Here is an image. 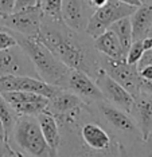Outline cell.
Segmentation results:
<instances>
[{"mask_svg": "<svg viewBox=\"0 0 152 157\" xmlns=\"http://www.w3.org/2000/svg\"><path fill=\"white\" fill-rule=\"evenodd\" d=\"M38 39L69 69L81 70L96 78L101 69V56L96 48L79 36V33L65 23H57L43 16Z\"/></svg>", "mask_w": 152, "mask_h": 157, "instance_id": "1", "label": "cell"}, {"mask_svg": "<svg viewBox=\"0 0 152 157\" xmlns=\"http://www.w3.org/2000/svg\"><path fill=\"white\" fill-rule=\"evenodd\" d=\"M14 35L18 40V44L27 52V55L32 60L38 77L50 85L61 89H67L70 69L55 58V55L38 38H27L18 34Z\"/></svg>", "mask_w": 152, "mask_h": 157, "instance_id": "2", "label": "cell"}, {"mask_svg": "<svg viewBox=\"0 0 152 157\" xmlns=\"http://www.w3.org/2000/svg\"><path fill=\"white\" fill-rule=\"evenodd\" d=\"M11 136L20 149V155L37 157L53 156L35 116H18Z\"/></svg>", "mask_w": 152, "mask_h": 157, "instance_id": "3", "label": "cell"}, {"mask_svg": "<svg viewBox=\"0 0 152 157\" xmlns=\"http://www.w3.org/2000/svg\"><path fill=\"white\" fill-rule=\"evenodd\" d=\"M137 7L128 6L118 0H106L104 6L96 8L89 17L85 33L90 38H96L97 35L106 31L114 22L125 16H131Z\"/></svg>", "mask_w": 152, "mask_h": 157, "instance_id": "4", "label": "cell"}, {"mask_svg": "<svg viewBox=\"0 0 152 157\" xmlns=\"http://www.w3.org/2000/svg\"><path fill=\"white\" fill-rule=\"evenodd\" d=\"M42 20L43 12L41 6L34 4L19 11H14L7 17L2 19V22L14 34L27 38H38Z\"/></svg>", "mask_w": 152, "mask_h": 157, "instance_id": "5", "label": "cell"}, {"mask_svg": "<svg viewBox=\"0 0 152 157\" xmlns=\"http://www.w3.org/2000/svg\"><path fill=\"white\" fill-rule=\"evenodd\" d=\"M101 67L109 75L117 81L124 89H126L135 97L142 90V77L136 65H131L125 59H113L101 56Z\"/></svg>", "mask_w": 152, "mask_h": 157, "instance_id": "6", "label": "cell"}, {"mask_svg": "<svg viewBox=\"0 0 152 157\" xmlns=\"http://www.w3.org/2000/svg\"><path fill=\"white\" fill-rule=\"evenodd\" d=\"M0 75H28L39 78L32 60L19 44L0 50Z\"/></svg>", "mask_w": 152, "mask_h": 157, "instance_id": "7", "label": "cell"}, {"mask_svg": "<svg viewBox=\"0 0 152 157\" xmlns=\"http://www.w3.org/2000/svg\"><path fill=\"white\" fill-rule=\"evenodd\" d=\"M61 87L50 85L41 78L28 75H0V91H31L53 97Z\"/></svg>", "mask_w": 152, "mask_h": 157, "instance_id": "8", "label": "cell"}, {"mask_svg": "<svg viewBox=\"0 0 152 157\" xmlns=\"http://www.w3.org/2000/svg\"><path fill=\"white\" fill-rule=\"evenodd\" d=\"M18 116H35L45 112L49 98L31 91H0Z\"/></svg>", "mask_w": 152, "mask_h": 157, "instance_id": "9", "label": "cell"}, {"mask_svg": "<svg viewBox=\"0 0 152 157\" xmlns=\"http://www.w3.org/2000/svg\"><path fill=\"white\" fill-rule=\"evenodd\" d=\"M94 81L98 85L105 101L110 102L112 105L117 106V108L125 110V112H129L133 102V95L126 89L122 87L117 81H114L102 67L100 69Z\"/></svg>", "mask_w": 152, "mask_h": 157, "instance_id": "10", "label": "cell"}, {"mask_svg": "<svg viewBox=\"0 0 152 157\" xmlns=\"http://www.w3.org/2000/svg\"><path fill=\"white\" fill-rule=\"evenodd\" d=\"M128 113H131V117L136 122L142 140L148 141L152 137V94L140 90L139 94L133 97Z\"/></svg>", "mask_w": 152, "mask_h": 157, "instance_id": "11", "label": "cell"}, {"mask_svg": "<svg viewBox=\"0 0 152 157\" xmlns=\"http://www.w3.org/2000/svg\"><path fill=\"white\" fill-rule=\"evenodd\" d=\"M67 89L73 91L74 94H77L86 103L105 101L102 93H101L98 85L96 83L94 78H92L81 70L70 69Z\"/></svg>", "mask_w": 152, "mask_h": 157, "instance_id": "12", "label": "cell"}, {"mask_svg": "<svg viewBox=\"0 0 152 157\" xmlns=\"http://www.w3.org/2000/svg\"><path fill=\"white\" fill-rule=\"evenodd\" d=\"M90 6L86 0H62V20L69 28L85 33L89 22Z\"/></svg>", "mask_w": 152, "mask_h": 157, "instance_id": "13", "label": "cell"}, {"mask_svg": "<svg viewBox=\"0 0 152 157\" xmlns=\"http://www.w3.org/2000/svg\"><path fill=\"white\" fill-rule=\"evenodd\" d=\"M98 108L102 117L106 120V122L110 124V126L114 128L117 132H121L124 134L140 136L137 125L132 117L128 114V112L112 105L108 101H100Z\"/></svg>", "mask_w": 152, "mask_h": 157, "instance_id": "14", "label": "cell"}, {"mask_svg": "<svg viewBox=\"0 0 152 157\" xmlns=\"http://www.w3.org/2000/svg\"><path fill=\"white\" fill-rule=\"evenodd\" d=\"M81 138L90 151L100 153H112V137L100 125L94 122H86L85 125H82Z\"/></svg>", "mask_w": 152, "mask_h": 157, "instance_id": "15", "label": "cell"}, {"mask_svg": "<svg viewBox=\"0 0 152 157\" xmlns=\"http://www.w3.org/2000/svg\"><path fill=\"white\" fill-rule=\"evenodd\" d=\"M85 103L86 102L82 101L73 91H66V89H59L53 97L49 98V105L46 110L51 113L58 121L67 113H70L71 110L84 106Z\"/></svg>", "mask_w": 152, "mask_h": 157, "instance_id": "16", "label": "cell"}, {"mask_svg": "<svg viewBox=\"0 0 152 157\" xmlns=\"http://www.w3.org/2000/svg\"><path fill=\"white\" fill-rule=\"evenodd\" d=\"M37 118H38L39 126H41L42 134L45 137L46 142H47L53 156H57L58 149L61 146V132H59V125H58L57 118L47 110L39 113Z\"/></svg>", "mask_w": 152, "mask_h": 157, "instance_id": "17", "label": "cell"}, {"mask_svg": "<svg viewBox=\"0 0 152 157\" xmlns=\"http://www.w3.org/2000/svg\"><path fill=\"white\" fill-rule=\"evenodd\" d=\"M93 47L96 48L97 52L102 54L104 56H108V58L125 59V54L122 51L120 40L110 28L93 38Z\"/></svg>", "mask_w": 152, "mask_h": 157, "instance_id": "18", "label": "cell"}, {"mask_svg": "<svg viewBox=\"0 0 152 157\" xmlns=\"http://www.w3.org/2000/svg\"><path fill=\"white\" fill-rule=\"evenodd\" d=\"M132 27V39L140 40L150 35L152 27V4H142L129 16Z\"/></svg>", "mask_w": 152, "mask_h": 157, "instance_id": "19", "label": "cell"}, {"mask_svg": "<svg viewBox=\"0 0 152 157\" xmlns=\"http://www.w3.org/2000/svg\"><path fill=\"white\" fill-rule=\"evenodd\" d=\"M109 28L113 31L116 35H117L118 40H120V43H121L122 51H124V54L126 55V51H128L129 46H131V43L133 42V39H132V27H131L129 16H125V17L118 19L117 22H114Z\"/></svg>", "mask_w": 152, "mask_h": 157, "instance_id": "20", "label": "cell"}, {"mask_svg": "<svg viewBox=\"0 0 152 157\" xmlns=\"http://www.w3.org/2000/svg\"><path fill=\"white\" fill-rule=\"evenodd\" d=\"M0 120H2L3 126H4L7 141H8V144H10L11 133H12L14 125H15L16 120H18V114L15 113V110L11 108V105L7 102V99L3 97L2 93H0Z\"/></svg>", "mask_w": 152, "mask_h": 157, "instance_id": "21", "label": "cell"}, {"mask_svg": "<svg viewBox=\"0 0 152 157\" xmlns=\"http://www.w3.org/2000/svg\"><path fill=\"white\" fill-rule=\"evenodd\" d=\"M46 19L57 23H63L62 20V0H41L39 3Z\"/></svg>", "mask_w": 152, "mask_h": 157, "instance_id": "22", "label": "cell"}, {"mask_svg": "<svg viewBox=\"0 0 152 157\" xmlns=\"http://www.w3.org/2000/svg\"><path fill=\"white\" fill-rule=\"evenodd\" d=\"M144 51H146V50L143 47L142 39H140V40H133L131 43V46H129L128 51H126L125 60L128 63H131V65H136V63L139 62V59L142 58Z\"/></svg>", "mask_w": 152, "mask_h": 157, "instance_id": "23", "label": "cell"}, {"mask_svg": "<svg viewBox=\"0 0 152 157\" xmlns=\"http://www.w3.org/2000/svg\"><path fill=\"white\" fill-rule=\"evenodd\" d=\"M18 44V40L14 34H10L4 30H0V50H4L8 47Z\"/></svg>", "mask_w": 152, "mask_h": 157, "instance_id": "24", "label": "cell"}, {"mask_svg": "<svg viewBox=\"0 0 152 157\" xmlns=\"http://www.w3.org/2000/svg\"><path fill=\"white\" fill-rule=\"evenodd\" d=\"M15 0H0V20L14 12Z\"/></svg>", "mask_w": 152, "mask_h": 157, "instance_id": "25", "label": "cell"}, {"mask_svg": "<svg viewBox=\"0 0 152 157\" xmlns=\"http://www.w3.org/2000/svg\"><path fill=\"white\" fill-rule=\"evenodd\" d=\"M38 4V0H15V7H14V11H19L23 10L26 7Z\"/></svg>", "mask_w": 152, "mask_h": 157, "instance_id": "26", "label": "cell"}, {"mask_svg": "<svg viewBox=\"0 0 152 157\" xmlns=\"http://www.w3.org/2000/svg\"><path fill=\"white\" fill-rule=\"evenodd\" d=\"M139 74H140V77H142V79L152 81V65L144 66L143 69H140L139 70Z\"/></svg>", "mask_w": 152, "mask_h": 157, "instance_id": "27", "label": "cell"}, {"mask_svg": "<svg viewBox=\"0 0 152 157\" xmlns=\"http://www.w3.org/2000/svg\"><path fill=\"white\" fill-rule=\"evenodd\" d=\"M0 141H2L3 144H4V145L7 146V148H10L11 151H14V149H12V148H11V146H10L8 141H7V137H6V132H4V126H3V122H2V120H0ZM14 152H15V151H14ZM15 155L18 156V153H16V152H15Z\"/></svg>", "mask_w": 152, "mask_h": 157, "instance_id": "28", "label": "cell"}, {"mask_svg": "<svg viewBox=\"0 0 152 157\" xmlns=\"http://www.w3.org/2000/svg\"><path fill=\"white\" fill-rule=\"evenodd\" d=\"M142 90L150 93V94H152V81H146L143 79L142 81Z\"/></svg>", "mask_w": 152, "mask_h": 157, "instance_id": "29", "label": "cell"}, {"mask_svg": "<svg viewBox=\"0 0 152 157\" xmlns=\"http://www.w3.org/2000/svg\"><path fill=\"white\" fill-rule=\"evenodd\" d=\"M118 2L125 3V4H128V6H133V7H140L142 6V2H140V0H118Z\"/></svg>", "mask_w": 152, "mask_h": 157, "instance_id": "30", "label": "cell"}, {"mask_svg": "<svg viewBox=\"0 0 152 157\" xmlns=\"http://www.w3.org/2000/svg\"><path fill=\"white\" fill-rule=\"evenodd\" d=\"M142 4H152V0H140Z\"/></svg>", "mask_w": 152, "mask_h": 157, "instance_id": "31", "label": "cell"}, {"mask_svg": "<svg viewBox=\"0 0 152 157\" xmlns=\"http://www.w3.org/2000/svg\"><path fill=\"white\" fill-rule=\"evenodd\" d=\"M39 3H41V0H38V4H39Z\"/></svg>", "mask_w": 152, "mask_h": 157, "instance_id": "32", "label": "cell"}]
</instances>
